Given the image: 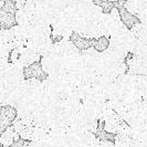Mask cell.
<instances>
[{"label":"cell","mask_w":147,"mask_h":147,"mask_svg":"<svg viewBox=\"0 0 147 147\" xmlns=\"http://www.w3.org/2000/svg\"><path fill=\"white\" fill-rule=\"evenodd\" d=\"M27 3V0H16V7H17V10H22L23 7L26 6Z\"/></svg>","instance_id":"obj_20"},{"label":"cell","mask_w":147,"mask_h":147,"mask_svg":"<svg viewBox=\"0 0 147 147\" xmlns=\"http://www.w3.org/2000/svg\"><path fill=\"white\" fill-rule=\"evenodd\" d=\"M91 2H93L94 5H96V6H101V3L103 2V0H90Z\"/></svg>","instance_id":"obj_22"},{"label":"cell","mask_w":147,"mask_h":147,"mask_svg":"<svg viewBox=\"0 0 147 147\" xmlns=\"http://www.w3.org/2000/svg\"><path fill=\"white\" fill-rule=\"evenodd\" d=\"M122 122H123V118L114 112L111 116L104 119V129H105V132L113 134V135H116L118 127H119Z\"/></svg>","instance_id":"obj_5"},{"label":"cell","mask_w":147,"mask_h":147,"mask_svg":"<svg viewBox=\"0 0 147 147\" xmlns=\"http://www.w3.org/2000/svg\"><path fill=\"white\" fill-rule=\"evenodd\" d=\"M126 1H127V0H117L116 2H117V6H124Z\"/></svg>","instance_id":"obj_23"},{"label":"cell","mask_w":147,"mask_h":147,"mask_svg":"<svg viewBox=\"0 0 147 147\" xmlns=\"http://www.w3.org/2000/svg\"><path fill=\"white\" fill-rule=\"evenodd\" d=\"M23 75H24V79H37L40 81H43L44 79L48 78V75L44 73V71L42 70L40 61L24 67L23 69Z\"/></svg>","instance_id":"obj_4"},{"label":"cell","mask_w":147,"mask_h":147,"mask_svg":"<svg viewBox=\"0 0 147 147\" xmlns=\"http://www.w3.org/2000/svg\"><path fill=\"white\" fill-rule=\"evenodd\" d=\"M49 133H50V129H48V128H44V127H41V126H34L30 142L44 143L45 140L48 138V136H49Z\"/></svg>","instance_id":"obj_10"},{"label":"cell","mask_w":147,"mask_h":147,"mask_svg":"<svg viewBox=\"0 0 147 147\" xmlns=\"http://www.w3.org/2000/svg\"><path fill=\"white\" fill-rule=\"evenodd\" d=\"M98 147H115V145L112 140H101Z\"/></svg>","instance_id":"obj_19"},{"label":"cell","mask_w":147,"mask_h":147,"mask_svg":"<svg viewBox=\"0 0 147 147\" xmlns=\"http://www.w3.org/2000/svg\"><path fill=\"white\" fill-rule=\"evenodd\" d=\"M136 17H137L138 20H142V19H144L145 17H147V1L142 6L140 12L136 15Z\"/></svg>","instance_id":"obj_18"},{"label":"cell","mask_w":147,"mask_h":147,"mask_svg":"<svg viewBox=\"0 0 147 147\" xmlns=\"http://www.w3.org/2000/svg\"><path fill=\"white\" fill-rule=\"evenodd\" d=\"M118 12H119V16H121V20L122 22L125 24L128 29H131L133 26H135L136 23H138L140 20L137 19L136 16L129 13L127 10L125 9L124 6H117Z\"/></svg>","instance_id":"obj_8"},{"label":"cell","mask_w":147,"mask_h":147,"mask_svg":"<svg viewBox=\"0 0 147 147\" xmlns=\"http://www.w3.org/2000/svg\"><path fill=\"white\" fill-rule=\"evenodd\" d=\"M20 140L19 134L13 129V127L10 125L5 129V132L0 135V144L1 146L10 147L15 142Z\"/></svg>","instance_id":"obj_6"},{"label":"cell","mask_w":147,"mask_h":147,"mask_svg":"<svg viewBox=\"0 0 147 147\" xmlns=\"http://www.w3.org/2000/svg\"><path fill=\"white\" fill-rule=\"evenodd\" d=\"M100 7L102 8V11H103V13H106V15H110L111 11H112V9L115 7L114 6V2H109V1H103L102 3H101V6Z\"/></svg>","instance_id":"obj_16"},{"label":"cell","mask_w":147,"mask_h":147,"mask_svg":"<svg viewBox=\"0 0 147 147\" xmlns=\"http://www.w3.org/2000/svg\"><path fill=\"white\" fill-rule=\"evenodd\" d=\"M147 0H127L124 5L125 9L132 15L136 16L140 12L142 6L146 2Z\"/></svg>","instance_id":"obj_11"},{"label":"cell","mask_w":147,"mask_h":147,"mask_svg":"<svg viewBox=\"0 0 147 147\" xmlns=\"http://www.w3.org/2000/svg\"><path fill=\"white\" fill-rule=\"evenodd\" d=\"M23 145H24V140H17V142H15L10 147H23Z\"/></svg>","instance_id":"obj_21"},{"label":"cell","mask_w":147,"mask_h":147,"mask_svg":"<svg viewBox=\"0 0 147 147\" xmlns=\"http://www.w3.org/2000/svg\"><path fill=\"white\" fill-rule=\"evenodd\" d=\"M11 125V122H9L8 119H6L5 117H2L0 115V135L5 132V129L7 128L8 126Z\"/></svg>","instance_id":"obj_17"},{"label":"cell","mask_w":147,"mask_h":147,"mask_svg":"<svg viewBox=\"0 0 147 147\" xmlns=\"http://www.w3.org/2000/svg\"><path fill=\"white\" fill-rule=\"evenodd\" d=\"M2 10H5L8 13L15 15L17 11V7H16V0H5L3 6H2Z\"/></svg>","instance_id":"obj_15"},{"label":"cell","mask_w":147,"mask_h":147,"mask_svg":"<svg viewBox=\"0 0 147 147\" xmlns=\"http://www.w3.org/2000/svg\"><path fill=\"white\" fill-rule=\"evenodd\" d=\"M40 63L42 66V70L47 75H52V74H57L62 71H65L63 69L62 59L59 57H55V55L42 57L40 60Z\"/></svg>","instance_id":"obj_1"},{"label":"cell","mask_w":147,"mask_h":147,"mask_svg":"<svg viewBox=\"0 0 147 147\" xmlns=\"http://www.w3.org/2000/svg\"><path fill=\"white\" fill-rule=\"evenodd\" d=\"M40 60H41L40 54H38L36 51H33V50H31V49L26 47L22 50L21 53L19 54V58H18V60L16 61L15 63L24 69V67L31 65V64H33L36 62H39Z\"/></svg>","instance_id":"obj_2"},{"label":"cell","mask_w":147,"mask_h":147,"mask_svg":"<svg viewBox=\"0 0 147 147\" xmlns=\"http://www.w3.org/2000/svg\"><path fill=\"white\" fill-rule=\"evenodd\" d=\"M17 24L15 15L8 13L2 8H0V30L1 29H11Z\"/></svg>","instance_id":"obj_9"},{"label":"cell","mask_w":147,"mask_h":147,"mask_svg":"<svg viewBox=\"0 0 147 147\" xmlns=\"http://www.w3.org/2000/svg\"><path fill=\"white\" fill-rule=\"evenodd\" d=\"M0 115L2 117H5L6 119H8L9 122L12 123V121L17 116V110L12 106H1L0 109Z\"/></svg>","instance_id":"obj_12"},{"label":"cell","mask_w":147,"mask_h":147,"mask_svg":"<svg viewBox=\"0 0 147 147\" xmlns=\"http://www.w3.org/2000/svg\"><path fill=\"white\" fill-rule=\"evenodd\" d=\"M15 18H16V22L17 24L19 26H30L31 24V19L30 17L23 10H17L15 13Z\"/></svg>","instance_id":"obj_13"},{"label":"cell","mask_w":147,"mask_h":147,"mask_svg":"<svg viewBox=\"0 0 147 147\" xmlns=\"http://www.w3.org/2000/svg\"><path fill=\"white\" fill-rule=\"evenodd\" d=\"M109 45H110V40H109V38L101 37L95 40V42L93 44V48H94L97 52H104L109 48Z\"/></svg>","instance_id":"obj_14"},{"label":"cell","mask_w":147,"mask_h":147,"mask_svg":"<svg viewBox=\"0 0 147 147\" xmlns=\"http://www.w3.org/2000/svg\"><path fill=\"white\" fill-rule=\"evenodd\" d=\"M11 126L13 127L16 132L19 134L20 138L23 140H31V135H32V132H33V128H34V125L32 124H27L26 122H23L22 119L16 116V118L12 121L11 123Z\"/></svg>","instance_id":"obj_3"},{"label":"cell","mask_w":147,"mask_h":147,"mask_svg":"<svg viewBox=\"0 0 147 147\" xmlns=\"http://www.w3.org/2000/svg\"><path fill=\"white\" fill-rule=\"evenodd\" d=\"M72 43L80 50V51H84V50H88V48H91V47H93V44L95 42V40H90V39H85V38H82L80 37L78 33H75L73 32L72 34H71V37L69 39Z\"/></svg>","instance_id":"obj_7"},{"label":"cell","mask_w":147,"mask_h":147,"mask_svg":"<svg viewBox=\"0 0 147 147\" xmlns=\"http://www.w3.org/2000/svg\"><path fill=\"white\" fill-rule=\"evenodd\" d=\"M103 1H109V2H116L117 0H103Z\"/></svg>","instance_id":"obj_24"}]
</instances>
